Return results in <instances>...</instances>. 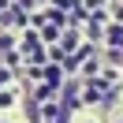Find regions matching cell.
I'll return each instance as SVG.
<instances>
[{"label":"cell","mask_w":123,"mask_h":123,"mask_svg":"<svg viewBox=\"0 0 123 123\" xmlns=\"http://www.w3.org/2000/svg\"><path fill=\"white\" fill-rule=\"evenodd\" d=\"M82 123H93V119H82Z\"/></svg>","instance_id":"obj_1"},{"label":"cell","mask_w":123,"mask_h":123,"mask_svg":"<svg viewBox=\"0 0 123 123\" xmlns=\"http://www.w3.org/2000/svg\"><path fill=\"white\" fill-rule=\"evenodd\" d=\"M119 123H123V119H119Z\"/></svg>","instance_id":"obj_2"}]
</instances>
